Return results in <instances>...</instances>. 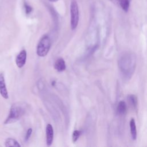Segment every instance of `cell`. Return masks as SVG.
I'll return each instance as SVG.
<instances>
[{
  "label": "cell",
  "mask_w": 147,
  "mask_h": 147,
  "mask_svg": "<svg viewBox=\"0 0 147 147\" xmlns=\"http://www.w3.org/2000/svg\"><path fill=\"white\" fill-rule=\"evenodd\" d=\"M127 99L130 106L133 109L136 110L137 108V104H138V99H137V96L134 94H130L127 96Z\"/></svg>",
  "instance_id": "cell-9"
},
{
  "label": "cell",
  "mask_w": 147,
  "mask_h": 147,
  "mask_svg": "<svg viewBox=\"0 0 147 147\" xmlns=\"http://www.w3.org/2000/svg\"><path fill=\"white\" fill-rule=\"evenodd\" d=\"M24 113V110L22 106H20V105L17 104L13 105L11 107L9 114L4 123L5 124H9L16 122L20 118Z\"/></svg>",
  "instance_id": "cell-2"
},
{
  "label": "cell",
  "mask_w": 147,
  "mask_h": 147,
  "mask_svg": "<svg viewBox=\"0 0 147 147\" xmlns=\"http://www.w3.org/2000/svg\"><path fill=\"white\" fill-rule=\"evenodd\" d=\"M53 140V129L51 124H47L46 126V142L48 146H51Z\"/></svg>",
  "instance_id": "cell-7"
},
{
  "label": "cell",
  "mask_w": 147,
  "mask_h": 147,
  "mask_svg": "<svg viewBox=\"0 0 147 147\" xmlns=\"http://www.w3.org/2000/svg\"><path fill=\"white\" fill-rule=\"evenodd\" d=\"M0 94L5 99H8L9 94L5 84V78L3 73L0 74Z\"/></svg>",
  "instance_id": "cell-6"
},
{
  "label": "cell",
  "mask_w": 147,
  "mask_h": 147,
  "mask_svg": "<svg viewBox=\"0 0 147 147\" xmlns=\"http://www.w3.org/2000/svg\"><path fill=\"white\" fill-rule=\"evenodd\" d=\"M55 69L58 72H63L66 68V65L65 61L63 59L59 58L55 63L54 64Z\"/></svg>",
  "instance_id": "cell-8"
},
{
  "label": "cell",
  "mask_w": 147,
  "mask_h": 147,
  "mask_svg": "<svg viewBox=\"0 0 147 147\" xmlns=\"http://www.w3.org/2000/svg\"><path fill=\"white\" fill-rule=\"evenodd\" d=\"M5 145L7 147L13 146V147H20L21 145L19 143L14 139L12 138H8L6 140L5 142Z\"/></svg>",
  "instance_id": "cell-13"
},
{
  "label": "cell",
  "mask_w": 147,
  "mask_h": 147,
  "mask_svg": "<svg viewBox=\"0 0 147 147\" xmlns=\"http://www.w3.org/2000/svg\"><path fill=\"white\" fill-rule=\"evenodd\" d=\"M80 135V131L79 130H74V132H73L72 136V141H73L74 142H76V141L78 140V138H79Z\"/></svg>",
  "instance_id": "cell-14"
},
{
  "label": "cell",
  "mask_w": 147,
  "mask_h": 147,
  "mask_svg": "<svg viewBox=\"0 0 147 147\" xmlns=\"http://www.w3.org/2000/svg\"><path fill=\"white\" fill-rule=\"evenodd\" d=\"M137 64V57L131 52H124L121 53L118 60V65L122 77L130 79L134 74Z\"/></svg>",
  "instance_id": "cell-1"
},
{
  "label": "cell",
  "mask_w": 147,
  "mask_h": 147,
  "mask_svg": "<svg viewBox=\"0 0 147 147\" xmlns=\"http://www.w3.org/2000/svg\"><path fill=\"white\" fill-rule=\"evenodd\" d=\"M119 5H120L121 7L125 11L127 12L129 9L130 3L131 0H116Z\"/></svg>",
  "instance_id": "cell-12"
},
{
  "label": "cell",
  "mask_w": 147,
  "mask_h": 147,
  "mask_svg": "<svg viewBox=\"0 0 147 147\" xmlns=\"http://www.w3.org/2000/svg\"><path fill=\"white\" fill-rule=\"evenodd\" d=\"M51 42L49 37L45 35L42 36L40 40L37 47V54L38 56L44 57L45 56L51 48Z\"/></svg>",
  "instance_id": "cell-3"
},
{
  "label": "cell",
  "mask_w": 147,
  "mask_h": 147,
  "mask_svg": "<svg viewBox=\"0 0 147 147\" xmlns=\"http://www.w3.org/2000/svg\"><path fill=\"white\" fill-rule=\"evenodd\" d=\"M49 1H51V2H56V1H57L58 0H49Z\"/></svg>",
  "instance_id": "cell-17"
},
{
  "label": "cell",
  "mask_w": 147,
  "mask_h": 147,
  "mask_svg": "<svg viewBox=\"0 0 147 147\" xmlns=\"http://www.w3.org/2000/svg\"><path fill=\"white\" fill-rule=\"evenodd\" d=\"M26 52L25 50H22L17 56L16 59V63L17 67L20 68H22L26 63Z\"/></svg>",
  "instance_id": "cell-5"
},
{
  "label": "cell",
  "mask_w": 147,
  "mask_h": 147,
  "mask_svg": "<svg viewBox=\"0 0 147 147\" xmlns=\"http://www.w3.org/2000/svg\"><path fill=\"white\" fill-rule=\"evenodd\" d=\"M70 24L72 30L76 28L79 22V7L77 2L75 0H72L70 5Z\"/></svg>",
  "instance_id": "cell-4"
},
{
  "label": "cell",
  "mask_w": 147,
  "mask_h": 147,
  "mask_svg": "<svg viewBox=\"0 0 147 147\" xmlns=\"http://www.w3.org/2000/svg\"><path fill=\"white\" fill-rule=\"evenodd\" d=\"M32 128H29L28 129L27 132H26V136H25V140L26 141H28L29 140V138H30L31 134H32Z\"/></svg>",
  "instance_id": "cell-16"
},
{
  "label": "cell",
  "mask_w": 147,
  "mask_h": 147,
  "mask_svg": "<svg viewBox=\"0 0 147 147\" xmlns=\"http://www.w3.org/2000/svg\"><path fill=\"white\" fill-rule=\"evenodd\" d=\"M126 103L123 100L120 101L118 104L117 109L118 113L119 115H123L126 111Z\"/></svg>",
  "instance_id": "cell-11"
},
{
  "label": "cell",
  "mask_w": 147,
  "mask_h": 147,
  "mask_svg": "<svg viewBox=\"0 0 147 147\" xmlns=\"http://www.w3.org/2000/svg\"><path fill=\"white\" fill-rule=\"evenodd\" d=\"M24 7H25L26 14H28L30 13L31 11H32V7H31L30 6H29L28 4H27L26 2L24 3Z\"/></svg>",
  "instance_id": "cell-15"
},
{
  "label": "cell",
  "mask_w": 147,
  "mask_h": 147,
  "mask_svg": "<svg viewBox=\"0 0 147 147\" xmlns=\"http://www.w3.org/2000/svg\"><path fill=\"white\" fill-rule=\"evenodd\" d=\"M130 133L131 136L133 140H136L137 138V129L136 125V122L134 118H131L130 121Z\"/></svg>",
  "instance_id": "cell-10"
}]
</instances>
